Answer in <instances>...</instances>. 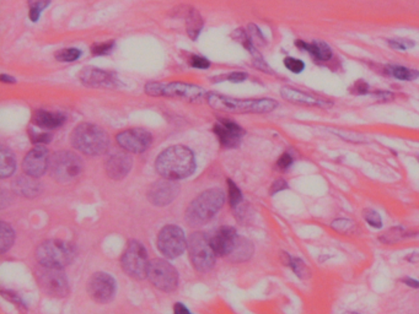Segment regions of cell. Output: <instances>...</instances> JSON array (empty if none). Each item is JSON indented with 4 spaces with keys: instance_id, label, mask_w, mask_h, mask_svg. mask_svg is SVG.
<instances>
[{
    "instance_id": "6da1fadb",
    "label": "cell",
    "mask_w": 419,
    "mask_h": 314,
    "mask_svg": "<svg viewBox=\"0 0 419 314\" xmlns=\"http://www.w3.org/2000/svg\"><path fill=\"white\" fill-rule=\"evenodd\" d=\"M155 169L166 180H184L195 172V156L186 146H171L158 156Z\"/></svg>"
},
{
    "instance_id": "7a4b0ae2",
    "label": "cell",
    "mask_w": 419,
    "mask_h": 314,
    "mask_svg": "<svg viewBox=\"0 0 419 314\" xmlns=\"http://www.w3.org/2000/svg\"><path fill=\"white\" fill-rule=\"evenodd\" d=\"M207 102L214 110L228 113H270L278 106L277 101L270 99L240 100L214 92H208Z\"/></svg>"
},
{
    "instance_id": "3957f363",
    "label": "cell",
    "mask_w": 419,
    "mask_h": 314,
    "mask_svg": "<svg viewBox=\"0 0 419 314\" xmlns=\"http://www.w3.org/2000/svg\"><path fill=\"white\" fill-rule=\"evenodd\" d=\"M71 145L83 154L97 156L105 154L109 149L110 139L105 130L101 129L100 127L83 123L78 125L71 133Z\"/></svg>"
},
{
    "instance_id": "277c9868",
    "label": "cell",
    "mask_w": 419,
    "mask_h": 314,
    "mask_svg": "<svg viewBox=\"0 0 419 314\" xmlns=\"http://www.w3.org/2000/svg\"><path fill=\"white\" fill-rule=\"evenodd\" d=\"M224 201L225 194L223 190L217 188L205 190L202 194L198 195L191 203L188 209L186 210L187 222L192 226H200L208 222L221 209Z\"/></svg>"
},
{
    "instance_id": "5b68a950",
    "label": "cell",
    "mask_w": 419,
    "mask_h": 314,
    "mask_svg": "<svg viewBox=\"0 0 419 314\" xmlns=\"http://www.w3.org/2000/svg\"><path fill=\"white\" fill-rule=\"evenodd\" d=\"M145 92L154 97H174L182 99L188 102L200 104L202 101L207 100L208 92H205L200 86L191 85L185 83H149L145 85Z\"/></svg>"
},
{
    "instance_id": "8992f818",
    "label": "cell",
    "mask_w": 419,
    "mask_h": 314,
    "mask_svg": "<svg viewBox=\"0 0 419 314\" xmlns=\"http://www.w3.org/2000/svg\"><path fill=\"white\" fill-rule=\"evenodd\" d=\"M75 257L74 245L63 241L50 240L41 243L36 250L39 263L52 268H64Z\"/></svg>"
},
{
    "instance_id": "52a82bcc",
    "label": "cell",
    "mask_w": 419,
    "mask_h": 314,
    "mask_svg": "<svg viewBox=\"0 0 419 314\" xmlns=\"http://www.w3.org/2000/svg\"><path fill=\"white\" fill-rule=\"evenodd\" d=\"M50 172L60 183H71L79 178L84 164L79 156L70 151L55 152L50 160Z\"/></svg>"
},
{
    "instance_id": "ba28073f",
    "label": "cell",
    "mask_w": 419,
    "mask_h": 314,
    "mask_svg": "<svg viewBox=\"0 0 419 314\" xmlns=\"http://www.w3.org/2000/svg\"><path fill=\"white\" fill-rule=\"evenodd\" d=\"M188 255L191 262L195 269L202 273H207L213 269L215 264V257L217 255L210 245V238H208L205 234H193L188 240Z\"/></svg>"
},
{
    "instance_id": "9c48e42d",
    "label": "cell",
    "mask_w": 419,
    "mask_h": 314,
    "mask_svg": "<svg viewBox=\"0 0 419 314\" xmlns=\"http://www.w3.org/2000/svg\"><path fill=\"white\" fill-rule=\"evenodd\" d=\"M121 263L125 274L130 275L135 279H144L148 274L150 263L148 260V252L145 250L144 245L138 241L130 242L125 253L122 255Z\"/></svg>"
},
{
    "instance_id": "30bf717a",
    "label": "cell",
    "mask_w": 419,
    "mask_h": 314,
    "mask_svg": "<svg viewBox=\"0 0 419 314\" xmlns=\"http://www.w3.org/2000/svg\"><path fill=\"white\" fill-rule=\"evenodd\" d=\"M37 283L43 292L52 297H65L69 294V283L63 270L42 265L36 273Z\"/></svg>"
},
{
    "instance_id": "8fae6325",
    "label": "cell",
    "mask_w": 419,
    "mask_h": 314,
    "mask_svg": "<svg viewBox=\"0 0 419 314\" xmlns=\"http://www.w3.org/2000/svg\"><path fill=\"white\" fill-rule=\"evenodd\" d=\"M146 278L156 289L161 290L164 292H172L179 286V273L166 260H151Z\"/></svg>"
},
{
    "instance_id": "7c38bea8",
    "label": "cell",
    "mask_w": 419,
    "mask_h": 314,
    "mask_svg": "<svg viewBox=\"0 0 419 314\" xmlns=\"http://www.w3.org/2000/svg\"><path fill=\"white\" fill-rule=\"evenodd\" d=\"M188 245L186 241V236L184 231L177 227L175 224L165 226L158 236V248L160 252L170 259H175L180 257Z\"/></svg>"
},
{
    "instance_id": "4fadbf2b",
    "label": "cell",
    "mask_w": 419,
    "mask_h": 314,
    "mask_svg": "<svg viewBox=\"0 0 419 314\" xmlns=\"http://www.w3.org/2000/svg\"><path fill=\"white\" fill-rule=\"evenodd\" d=\"M117 143L122 149L133 154H142L150 148L153 143V136L148 130L142 128L125 130L116 136Z\"/></svg>"
},
{
    "instance_id": "5bb4252c",
    "label": "cell",
    "mask_w": 419,
    "mask_h": 314,
    "mask_svg": "<svg viewBox=\"0 0 419 314\" xmlns=\"http://www.w3.org/2000/svg\"><path fill=\"white\" fill-rule=\"evenodd\" d=\"M88 291L96 302L106 304L115 296V279L111 275L106 274V273H96L89 280Z\"/></svg>"
},
{
    "instance_id": "9a60e30c",
    "label": "cell",
    "mask_w": 419,
    "mask_h": 314,
    "mask_svg": "<svg viewBox=\"0 0 419 314\" xmlns=\"http://www.w3.org/2000/svg\"><path fill=\"white\" fill-rule=\"evenodd\" d=\"M179 190L180 188L175 180L166 178L156 180L149 188L148 199L156 206H165L176 199V197L179 195Z\"/></svg>"
},
{
    "instance_id": "2e32d148",
    "label": "cell",
    "mask_w": 419,
    "mask_h": 314,
    "mask_svg": "<svg viewBox=\"0 0 419 314\" xmlns=\"http://www.w3.org/2000/svg\"><path fill=\"white\" fill-rule=\"evenodd\" d=\"M48 165H50L48 150L46 149L45 146L39 145L31 150L30 152H27L22 162V169L26 175L37 178L45 173Z\"/></svg>"
},
{
    "instance_id": "e0dca14e",
    "label": "cell",
    "mask_w": 419,
    "mask_h": 314,
    "mask_svg": "<svg viewBox=\"0 0 419 314\" xmlns=\"http://www.w3.org/2000/svg\"><path fill=\"white\" fill-rule=\"evenodd\" d=\"M238 240H239V236L236 234V229L234 227L221 226L212 236L210 245L213 247L215 255L225 257V255H231Z\"/></svg>"
},
{
    "instance_id": "ac0fdd59",
    "label": "cell",
    "mask_w": 419,
    "mask_h": 314,
    "mask_svg": "<svg viewBox=\"0 0 419 314\" xmlns=\"http://www.w3.org/2000/svg\"><path fill=\"white\" fill-rule=\"evenodd\" d=\"M214 133L221 146L226 149H234L239 146L244 130L234 122L221 120L214 125Z\"/></svg>"
},
{
    "instance_id": "d6986e66",
    "label": "cell",
    "mask_w": 419,
    "mask_h": 314,
    "mask_svg": "<svg viewBox=\"0 0 419 314\" xmlns=\"http://www.w3.org/2000/svg\"><path fill=\"white\" fill-rule=\"evenodd\" d=\"M80 80L89 87H116L118 80L115 75L97 68H85L80 73Z\"/></svg>"
},
{
    "instance_id": "ffe728a7",
    "label": "cell",
    "mask_w": 419,
    "mask_h": 314,
    "mask_svg": "<svg viewBox=\"0 0 419 314\" xmlns=\"http://www.w3.org/2000/svg\"><path fill=\"white\" fill-rule=\"evenodd\" d=\"M106 172L112 180H122L130 173L133 161L125 152H115L106 160Z\"/></svg>"
},
{
    "instance_id": "44dd1931",
    "label": "cell",
    "mask_w": 419,
    "mask_h": 314,
    "mask_svg": "<svg viewBox=\"0 0 419 314\" xmlns=\"http://www.w3.org/2000/svg\"><path fill=\"white\" fill-rule=\"evenodd\" d=\"M280 95L283 99L296 105L311 106L320 108H329L332 106V102L320 99L314 95H310L304 91L296 90L294 87H283L280 90Z\"/></svg>"
},
{
    "instance_id": "7402d4cb",
    "label": "cell",
    "mask_w": 419,
    "mask_h": 314,
    "mask_svg": "<svg viewBox=\"0 0 419 314\" xmlns=\"http://www.w3.org/2000/svg\"><path fill=\"white\" fill-rule=\"evenodd\" d=\"M295 45L300 50H306L315 60L327 62L332 58L331 47L321 41H314L311 43H308L305 41L298 40L295 42Z\"/></svg>"
},
{
    "instance_id": "603a6c76",
    "label": "cell",
    "mask_w": 419,
    "mask_h": 314,
    "mask_svg": "<svg viewBox=\"0 0 419 314\" xmlns=\"http://www.w3.org/2000/svg\"><path fill=\"white\" fill-rule=\"evenodd\" d=\"M34 123L41 129H57L64 124L65 117L62 113H55L48 110H36L34 115Z\"/></svg>"
},
{
    "instance_id": "cb8c5ba5",
    "label": "cell",
    "mask_w": 419,
    "mask_h": 314,
    "mask_svg": "<svg viewBox=\"0 0 419 314\" xmlns=\"http://www.w3.org/2000/svg\"><path fill=\"white\" fill-rule=\"evenodd\" d=\"M14 190L18 194L24 195L26 198H34L41 192V185L35 177L22 176L14 182Z\"/></svg>"
},
{
    "instance_id": "d4e9b609",
    "label": "cell",
    "mask_w": 419,
    "mask_h": 314,
    "mask_svg": "<svg viewBox=\"0 0 419 314\" xmlns=\"http://www.w3.org/2000/svg\"><path fill=\"white\" fill-rule=\"evenodd\" d=\"M16 169L15 156L11 150L6 149V146L1 148V164H0V176L1 178L11 177Z\"/></svg>"
},
{
    "instance_id": "484cf974",
    "label": "cell",
    "mask_w": 419,
    "mask_h": 314,
    "mask_svg": "<svg viewBox=\"0 0 419 314\" xmlns=\"http://www.w3.org/2000/svg\"><path fill=\"white\" fill-rule=\"evenodd\" d=\"M252 253H254L252 243L247 240H245V238L239 237V240L236 242V245H235L234 250L231 252L230 257L234 262H245V260L251 258Z\"/></svg>"
},
{
    "instance_id": "4316f807",
    "label": "cell",
    "mask_w": 419,
    "mask_h": 314,
    "mask_svg": "<svg viewBox=\"0 0 419 314\" xmlns=\"http://www.w3.org/2000/svg\"><path fill=\"white\" fill-rule=\"evenodd\" d=\"M412 234H413L411 231L404 229L402 226H396V227H392L389 231H386L384 234H381L380 241L383 243H386V245H392V243H397V242L404 240V238H408Z\"/></svg>"
},
{
    "instance_id": "83f0119b",
    "label": "cell",
    "mask_w": 419,
    "mask_h": 314,
    "mask_svg": "<svg viewBox=\"0 0 419 314\" xmlns=\"http://www.w3.org/2000/svg\"><path fill=\"white\" fill-rule=\"evenodd\" d=\"M387 73L391 76H394V79L401 81H413L419 78L418 70L409 69L406 66H401V65H389L387 68Z\"/></svg>"
},
{
    "instance_id": "f1b7e54d",
    "label": "cell",
    "mask_w": 419,
    "mask_h": 314,
    "mask_svg": "<svg viewBox=\"0 0 419 314\" xmlns=\"http://www.w3.org/2000/svg\"><path fill=\"white\" fill-rule=\"evenodd\" d=\"M186 27H187V34L192 40H195L200 35V30L203 27V20L200 17V13L191 9L187 14V20H186Z\"/></svg>"
},
{
    "instance_id": "f546056e",
    "label": "cell",
    "mask_w": 419,
    "mask_h": 314,
    "mask_svg": "<svg viewBox=\"0 0 419 314\" xmlns=\"http://www.w3.org/2000/svg\"><path fill=\"white\" fill-rule=\"evenodd\" d=\"M287 255V262H285V264L289 265L290 268L293 269L295 274L298 275L299 278L301 279H308L311 276V273H310L309 268L306 266L304 262L300 259V258H293V257H290V255Z\"/></svg>"
},
{
    "instance_id": "4dcf8cb0",
    "label": "cell",
    "mask_w": 419,
    "mask_h": 314,
    "mask_svg": "<svg viewBox=\"0 0 419 314\" xmlns=\"http://www.w3.org/2000/svg\"><path fill=\"white\" fill-rule=\"evenodd\" d=\"M15 240V234L9 224L3 222L1 224V242H0V252L6 253V250H11V245Z\"/></svg>"
},
{
    "instance_id": "1f68e13d",
    "label": "cell",
    "mask_w": 419,
    "mask_h": 314,
    "mask_svg": "<svg viewBox=\"0 0 419 314\" xmlns=\"http://www.w3.org/2000/svg\"><path fill=\"white\" fill-rule=\"evenodd\" d=\"M331 227H332L334 231H337V232H340V234H352L355 232V224L352 220H334L332 224H331Z\"/></svg>"
},
{
    "instance_id": "d6a6232c",
    "label": "cell",
    "mask_w": 419,
    "mask_h": 314,
    "mask_svg": "<svg viewBox=\"0 0 419 314\" xmlns=\"http://www.w3.org/2000/svg\"><path fill=\"white\" fill-rule=\"evenodd\" d=\"M50 0H29L30 4V19L35 21L39 20L42 10L50 6Z\"/></svg>"
},
{
    "instance_id": "836d02e7",
    "label": "cell",
    "mask_w": 419,
    "mask_h": 314,
    "mask_svg": "<svg viewBox=\"0 0 419 314\" xmlns=\"http://www.w3.org/2000/svg\"><path fill=\"white\" fill-rule=\"evenodd\" d=\"M228 197H229V204L233 208H236L238 205L241 203L242 200V194H241V190H239V187L235 185L233 180H228Z\"/></svg>"
},
{
    "instance_id": "e575fe53",
    "label": "cell",
    "mask_w": 419,
    "mask_h": 314,
    "mask_svg": "<svg viewBox=\"0 0 419 314\" xmlns=\"http://www.w3.org/2000/svg\"><path fill=\"white\" fill-rule=\"evenodd\" d=\"M363 217H364L366 224H369L374 229H381L383 227V220L379 213H376L373 209H365L363 211Z\"/></svg>"
},
{
    "instance_id": "d590c367",
    "label": "cell",
    "mask_w": 419,
    "mask_h": 314,
    "mask_svg": "<svg viewBox=\"0 0 419 314\" xmlns=\"http://www.w3.org/2000/svg\"><path fill=\"white\" fill-rule=\"evenodd\" d=\"M80 55H81V52L76 48H64V50L55 53V58L60 62H74V60L79 59Z\"/></svg>"
},
{
    "instance_id": "8d00e7d4",
    "label": "cell",
    "mask_w": 419,
    "mask_h": 314,
    "mask_svg": "<svg viewBox=\"0 0 419 314\" xmlns=\"http://www.w3.org/2000/svg\"><path fill=\"white\" fill-rule=\"evenodd\" d=\"M284 65L287 69L290 70L294 74H300L305 69L304 62L293 58V57H287L284 59Z\"/></svg>"
},
{
    "instance_id": "74e56055",
    "label": "cell",
    "mask_w": 419,
    "mask_h": 314,
    "mask_svg": "<svg viewBox=\"0 0 419 314\" xmlns=\"http://www.w3.org/2000/svg\"><path fill=\"white\" fill-rule=\"evenodd\" d=\"M115 45V42H104V43H99V45H92L91 52L94 55H109L112 48Z\"/></svg>"
},
{
    "instance_id": "f35d334b",
    "label": "cell",
    "mask_w": 419,
    "mask_h": 314,
    "mask_svg": "<svg viewBox=\"0 0 419 314\" xmlns=\"http://www.w3.org/2000/svg\"><path fill=\"white\" fill-rule=\"evenodd\" d=\"M389 45L394 48V50H407L409 48H412L414 47V42L413 41L411 40H404V38H397V40H389Z\"/></svg>"
},
{
    "instance_id": "ab89813d",
    "label": "cell",
    "mask_w": 419,
    "mask_h": 314,
    "mask_svg": "<svg viewBox=\"0 0 419 314\" xmlns=\"http://www.w3.org/2000/svg\"><path fill=\"white\" fill-rule=\"evenodd\" d=\"M369 89V85L364 80H358L350 87V92L355 95H368L370 92Z\"/></svg>"
},
{
    "instance_id": "60d3db41",
    "label": "cell",
    "mask_w": 419,
    "mask_h": 314,
    "mask_svg": "<svg viewBox=\"0 0 419 314\" xmlns=\"http://www.w3.org/2000/svg\"><path fill=\"white\" fill-rule=\"evenodd\" d=\"M30 138L34 144L39 145L48 144L52 140V136L48 133H40L39 134V133H35L34 130H30Z\"/></svg>"
},
{
    "instance_id": "b9f144b4",
    "label": "cell",
    "mask_w": 419,
    "mask_h": 314,
    "mask_svg": "<svg viewBox=\"0 0 419 314\" xmlns=\"http://www.w3.org/2000/svg\"><path fill=\"white\" fill-rule=\"evenodd\" d=\"M293 162H294L293 156L288 154V152H285V154L282 155L280 159H278V161H277V167H278L280 171H287L289 169L290 166L293 165Z\"/></svg>"
},
{
    "instance_id": "7bdbcfd3",
    "label": "cell",
    "mask_w": 419,
    "mask_h": 314,
    "mask_svg": "<svg viewBox=\"0 0 419 314\" xmlns=\"http://www.w3.org/2000/svg\"><path fill=\"white\" fill-rule=\"evenodd\" d=\"M191 65H192L193 68H197V69H207V68H210V60L205 58V57L193 55V57L191 58Z\"/></svg>"
},
{
    "instance_id": "ee69618b",
    "label": "cell",
    "mask_w": 419,
    "mask_h": 314,
    "mask_svg": "<svg viewBox=\"0 0 419 314\" xmlns=\"http://www.w3.org/2000/svg\"><path fill=\"white\" fill-rule=\"evenodd\" d=\"M225 78H226V80L231 81V83H242L247 79V74L242 71H235V73H230Z\"/></svg>"
},
{
    "instance_id": "f6af8a7d",
    "label": "cell",
    "mask_w": 419,
    "mask_h": 314,
    "mask_svg": "<svg viewBox=\"0 0 419 314\" xmlns=\"http://www.w3.org/2000/svg\"><path fill=\"white\" fill-rule=\"evenodd\" d=\"M373 95L380 102H387V101H391L394 97L392 92H387V91H375V92H373Z\"/></svg>"
},
{
    "instance_id": "bcb514c9",
    "label": "cell",
    "mask_w": 419,
    "mask_h": 314,
    "mask_svg": "<svg viewBox=\"0 0 419 314\" xmlns=\"http://www.w3.org/2000/svg\"><path fill=\"white\" fill-rule=\"evenodd\" d=\"M287 188H288V185H287V182H285L284 180H277L275 183L272 185L270 193H272V194H275V193L287 190Z\"/></svg>"
},
{
    "instance_id": "7dc6e473",
    "label": "cell",
    "mask_w": 419,
    "mask_h": 314,
    "mask_svg": "<svg viewBox=\"0 0 419 314\" xmlns=\"http://www.w3.org/2000/svg\"><path fill=\"white\" fill-rule=\"evenodd\" d=\"M401 283L406 285V286H408V287H412V289H419L418 280L412 279V278H404V279H401Z\"/></svg>"
},
{
    "instance_id": "c3c4849f",
    "label": "cell",
    "mask_w": 419,
    "mask_h": 314,
    "mask_svg": "<svg viewBox=\"0 0 419 314\" xmlns=\"http://www.w3.org/2000/svg\"><path fill=\"white\" fill-rule=\"evenodd\" d=\"M174 314H192L182 304H176L174 307Z\"/></svg>"
},
{
    "instance_id": "681fc988",
    "label": "cell",
    "mask_w": 419,
    "mask_h": 314,
    "mask_svg": "<svg viewBox=\"0 0 419 314\" xmlns=\"http://www.w3.org/2000/svg\"><path fill=\"white\" fill-rule=\"evenodd\" d=\"M1 81H3V83H11V84L16 83L15 79H14L13 76H8V75L6 74L1 75Z\"/></svg>"
},
{
    "instance_id": "f907efd6",
    "label": "cell",
    "mask_w": 419,
    "mask_h": 314,
    "mask_svg": "<svg viewBox=\"0 0 419 314\" xmlns=\"http://www.w3.org/2000/svg\"><path fill=\"white\" fill-rule=\"evenodd\" d=\"M343 314H359V313H357V312H345V313Z\"/></svg>"
}]
</instances>
